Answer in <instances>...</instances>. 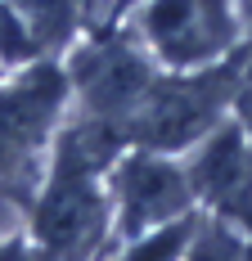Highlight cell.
<instances>
[{"label": "cell", "instance_id": "1", "mask_svg": "<svg viewBox=\"0 0 252 261\" xmlns=\"http://www.w3.org/2000/svg\"><path fill=\"white\" fill-rule=\"evenodd\" d=\"M234 90H239V68L234 63L207 68L198 77L153 81L149 95L126 117V140H140L144 149H158V153L162 149H185L221 122Z\"/></svg>", "mask_w": 252, "mask_h": 261}, {"label": "cell", "instance_id": "3", "mask_svg": "<svg viewBox=\"0 0 252 261\" xmlns=\"http://www.w3.org/2000/svg\"><path fill=\"white\" fill-rule=\"evenodd\" d=\"M140 27L167 63L198 68L234 45V0H149Z\"/></svg>", "mask_w": 252, "mask_h": 261}, {"label": "cell", "instance_id": "11", "mask_svg": "<svg viewBox=\"0 0 252 261\" xmlns=\"http://www.w3.org/2000/svg\"><path fill=\"white\" fill-rule=\"evenodd\" d=\"M0 261H45V257H41L36 243H27L18 230H9L5 216H0Z\"/></svg>", "mask_w": 252, "mask_h": 261}, {"label": "cell", "instance_id": "2", "mask_svg": "<svg viewBox=\"0 0 252 261\" xmlns=\"http://www.w3.org/2000/svg\"><path fill=\"white\" fill-rule=\"evenodd\" d=\"M68 86L81 95V104H86L90 117L117 122L126 130V117L149 95L153 72L144 63V54L135 50L126 36H95L90 45H81L72 54Z\"/></svg>", "mask_w": 252, "mask_h": 261}, {"label": "cell", "instance_id": "4", "mask_svg": "<svg viewBox=\"0 0 252 261\" xmlns=\"http://www.w3.org/2000/svg\"><path fill=\"white\" fill-rule=\"evenodd\" d=\"M63 90H68V77L54 63H27L23 77L0 90V171H18L45 144Z\"/></svg>", "mask_w": 252, "mask_h": 261}, {"label": "cell", "instance_id": "7", "mask_svg": "<svg viewBox=\"0 0 252 261\" xmlns=\"http://www.w3.org/2000/svg\"><path fill=\"white\" fill-rule=\"evenodd\" d=\"M36 50H59L77 27V0H14Z\"/></svg>", "mask_w": 252, "mask_h": 261}, {"label": "cell", "instance_id": "5", "mask_svg": "<svg viewBox=\"0 0 252 261\" xmlns=\"http://www.w3.org/2000/svg\"><path fill=\"white\" fill-rule=\"evenodd\" d=\"M189 176L176 171L158 153H135L117 171V198H122V234H144L153 225L176 221L189 207Z\"/></svg>", "mask_w": 252, "mask_h": 261}, {"label": "cell", "instance_id": "10", "mask_svg": "<svg viewBox=\"0 0 252 261\" xmlns=\"http://www.w3.org/2000/svg\"><path fill=\"white\" fill-rule=\"evenodd\" d=\"M198 261H252V248L234 239L225 225H207L198 234Z\"/></svg>", "mask_w": 252, "mask_h": 261}, {"label": "cell", "instance_id": "9", "mask_svg": "<svg viewBox=\"0 0 252 261\" xmlns=\"http://www.w3.org/2000/svg\"><path fill=\"white\" fill-rule=\"evenodd\" d=\"M36 54L41 50H36V41L27 36L14 0H0V63H32Z\"/></svg>", "mask_w": 252, "mask_h": 261}, {"label": "cell", "instance_id": "8", "mask_svg": "<svg viewBox=\"0 0 252 261\" xmlns=\"http://www.w3.org/2000/svg\"><path fill=\"white\" fill-rule=\"evenodd\" d=\"M189 234H194V230H189V221H167V225H153V234L135 239V243L126 248L122 261H176Z\"/></svg>", "mask_w": 252, "mask_h": 261}, {"label": "cell", "instance_id": "6", "mask_svg": "<svg viewBox=\"0 0 252 261\" xmlns=\"http://www.w3.org/2000/svg\"><path fill=\"white\" fill-rule=\"evenodd\" d=\"M189 189L212 198L225 212L252 207V153H248L243 130H216L203 144L198 162H194V176H189Z\"/></svg>", "mask_w": 252, "mask_h": 261}]
</instances>
